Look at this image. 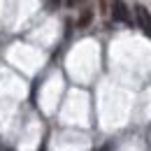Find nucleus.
<instances>
[{"label": "nucleus", "mask_w": 151, "mask_h": 151, "mask_svg": "<svg viewBox=\"0 0 151 151\" xmlns=\"http://www.w3.org/2000/svg\"><path fill=\"white\" fill-rule=\"evenodd\" d=\"M132 9H135L137 28H139V30H142V33H144V35L151 40V12L147 9V7H144V5H139V2H137V5L132 7Z\"/></svg>", "instance_id": "f257e3e1"}, {"label": "nucleus", "mask_w": 151, "mask_h": 151, "mask_svg": "<svg viewBox=\"0 0 151 151\" xmlns=\"http://www.w3.org/2000/svg\"><path fill=\"white\" fill-rule=\"evenodd\" d=\"M109 14H112V19L119 21V23H128V26L132 23L130 9L126 7V2H123V0H112V5H109Z\"/></svg>", "instance_id": "f03ea898"}, {"label": "nucleus", "mask_w": 151, "mask_h": 151, "mask_svg": "<svg viewBox=\"0 0 151 151\" xmlns=\"http://www.w3.org/2000/svg\"><path fill=\"white\" fill-rule=\"evenodd\" d=\"M91 21H93V9L86 7V9H81V14H79V19H77V26H79V28H88Z\"/></svg>", "instance_id": "7ed1b4c3"}, {"label": "nucleus", "mask_w": 151, "mask_h": 151, "mask_svg": "<svg viewBox=\"0 0 151 151\" xmlns=\"http://www.w3.org/2000/svg\"><path fill=\"white\" fill-rule=\"evenodd\" d=\"M77 2H79V0H65V5H68V7H75Z\"/></svg>", "instance_id": "20e7f679"}, {"label": "nucleus", "mask_w": 151, "mask_h": 151, "mask_svg": "<svg viewBox=\"0 0 151 151\" xmlns=\"http://www.w3.org/2000/svg\"><path fill=\"white\" fill-rule=\"evenodd\" d=\"M60 5V0H51V7H58Z\"/></svg>", "instance_id": "39448f33"}, {"label": "nucleus", "mask_w": 151, "mask_h": 151, "mask_svg": "<svg viewBox=\"0 0 151 151\" xmlns=\"http://www.w3.org/2000/svg\"><path fill=\"white\" fill-rule=\"evenodd\" d=\"M40 151H44V149H40Z\"/></svg>", "instance_id": "423d86ee"}]
</instances>
